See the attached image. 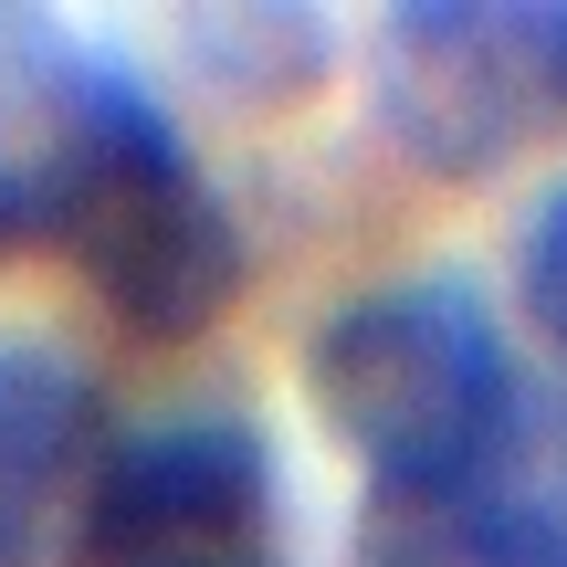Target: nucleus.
<instances>
[{"mask_svg":"<svg viewBox=\"0 0 567 567\" xmlns=\"http://www.w3.org/2000/svg\"><path fill=\"white\" fill-rule=\"evenodd\" d=\"M74 567H295L264 431L200 410L105 442L95 494L74 515Z\"/></svg>","mask_w":567,"mask_h":567,"instance_id":"20e7f679","label":"nucleus"},{"mask_svg":"<svg viewBox=\"0 0 567 567\" xmlns=\"http://www.w3.org/2000/svg\"><path fill=\"white\" fill-rule=\"evenodd\" d=\"M379 116L442 179L567 137V0H421L379 32Z\"/></svg>","mask_w":567,"mask_h":567,"instance_id":"7ed1b4c3","label":"nucleus"},{"mask_svg":"<svg viewBox=\"0 0 567 567\" xmlns=\"http://www.w3.org/2000/svg\"><path fill=\"white\" fill-rule=\"evenodd\" d=\"M358 567H567V494H536L515 473L452 494H379Z\"/></svg>","mask_w":567,"mask_h":567,"instance_id":"423d86ee","label":"nucleus"},{"mask_svg":"<svg viewBox=\"0 0 567 567\" xmlns=\"http://www.w3.org/2000/svg\"><path fill=\"white\" fill-rule=\"evenodd\" d=\"M21 231L84 274V295L147 347H179L243 295V221L200 179L179 126L137 74L63 53L42 74L32 147H0Z\"/></svg>","mask_w":567,"mask_h":567,"instance_id":"f257e3e1","label":"nucleus"},{"mask_svg":"<svg viewBox=\"0 0 567 567\" xmlns=\"http://www.w3.org/2000/svg\"><path fill=\"white\" fill-rule=\"evenodd\" d=\"M105 463V400L53 347H0V567H42Z\"/></svg>","mask_w":567,"mask_h":567,"instance_id":"39448f33","label":"nucleus"},{"mask_svg":"<svg viewBox=\"0 0 567 567\" xmlns=\"http://www.w3.org/2000/svg\"><path fill=\"white\" fill-rule=\"evenodd\" d=\"M305 379L337 442L379 473V494H452L515 473L526 379L463 274H410L337 305L305 347Z\"/></svg>","mask_w":567,"mask_h":567,"instance_id":"f03ea898","label":"nucleus"},{"mask_svg":"<svg viewBox=\"0 0 567 567\" xmlns=\"http://www.w3.org/2000/svg\"><path fill=\"white\" fill-rule=\"evenodd\" d=\"M515 274H526V316L547 326V347L567 358V179L536 200V221H526V252H515Z\"/></svg>","mask_w":567,"mask_h":567,"instance_id":"0eeeda50","label":"nucleus"}]
</instances>
